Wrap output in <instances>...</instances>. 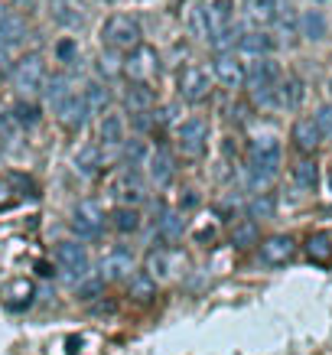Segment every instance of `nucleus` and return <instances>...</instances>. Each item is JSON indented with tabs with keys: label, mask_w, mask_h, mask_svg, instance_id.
<instances>
[{
	"label": "nucleus",
	"mask_w": 332,
	"mask_h": 355,
	"mask_svg": "<svg viewBox=\"0 0 332 355\" xmlns=\"http://www.w3.org/2000/svg\"><path fill=\"white\" fill-rule=\"evenodd\" d=\"M238 49L241 53H251V55H264L274 49V40H270L264 30H251V33H241V40H238Z\"/></svg>",
	"instance_id": "20"
},
{
	"label": "nucleus",
	"mask_w": 332,
	"mask_h": 355,
	"mask_svg": "<svg viewBox=\"0 0 332 355\" xmlns=\"http://www.w3.org/2000/svg\"><path fill=\"white\" fill-rule=\"evenodd\" d=\"M313 3H326V0H313Z\"/></svg>",
	"instance_id": "49"
},
{
	"label": "nucleus",
	"mask_w": 332,
	"mask_h": 355,
	"mask_svg": "<svg viewBox=\"0 0 332 355\" xmlns=\"http://www.w3.org/2000/svg\"><path fill=\"white\" fill-rule=\"evenodd\" d=\"M85 105H88V111H105L107 108V101H111V95H107V88L101 85V82H91V85L85 88Z\"/></svg>",
	"instance_id": "32"
},
{
	"label": "nucleus",
	"mask_w": 332,
	"mask_h": 355,
	"mask_svg": "<svg viewBox=\"0 0 332 355\" xmlns=\"http://www.w3.org/2000/svg\"><path fill=\"white\" fill-rule=\"evenodd\" d=\"M98 140H101L105 147L121 144V140H124V121H121L118 114H105V118H101V128H98Z\"/></svg>",
	"instance_id": "26"
},
{
	"label": "nucleus",
	"mask_w": 332,
	"mask_h": 355,
	"mask_svg": "<svg viewBox=\"0 0 332 355\" xmlns=\"http://www.w3.org/2000/svg\"><path fill=\"white\" fill-rule=\"evenodd\" d=\"M23 36H26V20H20V17H3L0 20V46H10Z\"/></svg>",
	"instance_id": "27"
},
{
	"label": "nucleus",
	"mask_w": 332,
	"mask_h": 355,
	"mask_svg": "<svg viewBox=\"0 0 332 355\" xmlns=\"http://www.w3.org/2000/svg\"><path fill=\"white\" fill-rule=\"evenodd\" d=\"M300 33L306 40H322V36L329 33V23H326V17H322L320 10H306L300 17Z\"/></svg>",
	"instance_id": "25"
},
{
	"label": "nucleus",
	"mask_w": 332,
	"mask_h": 355,
	"mask_svg": "<svg viewBox=\"0 0 332 355\" xmlns=\"http://www.w3.org/2000/svg\"><path fill=\"white\" fill-rule=\"evenodd\" d=\"M53 261L59 274H62L69 284H82L91 270V261H88V251L78 241H59L53 251Z\"/></svg>",
	"instance_id": "4"
},
{
	"label": "nucleus",
	"mask_w": 332,
	"mask_h": 355,
	"mask_svg": "<svg viewBox=\"0 0 332 355\" xmlns=\"http://www.w3.org/2000/svg\"><path fill=\"white\" fill-rule=\"evenodd\" d=\"M306 254H310L313 261H326L332 254V241L326 235H310V241H306Z\"/></svg>",
	"instance_id": "35"
},
{
	"label": "nucleus",
	"mask_w": 332,
	"mask_h": 355,
	"mask_svg": "<svg viewBox=\"0 0 332 355\" xmlns=\"http://www.w3.org/2000/svg\"><path fill=\"white\" fill-rule=\"evenodd\" d=\"M98 69H101L105 76H118V72H124V62H118V53H105L98 59Z\"/></svg>",
	"instance_id": "41"
},
{
	"label": "nucleus",
	"mask_w": 332,
	"mask_h": 355,
	"mask_svg": "<svg viewBox=\"0 0 332 355\" xmlns=\"http://www.w3.org/2000/svg\"><path fill=\"white\" fill-rule=\"evenodd\" d=\"M173 173H176V166H173V157L166 150H157L150 153V180L157 186H170L173 183Z\"/></svg>",
	"instance_id": "21"
},
{
	"label": "nucleus",
	"mask_w": 332,
	"mask_h": 355,
	"mask_svg": "<svg viewBox=\"0 0 332 355\" xmlns=\"http://www.w3.org/2000/svg\"><path fill=\"white\" fill-rule=\"evenodd\" d=\"M277 23H280V30H283V33H293V30H297V17H293V10H290L287 3L280 7V13H277Z\"/></svg>",
	"instance_id": "44"
},
{
	"label": "nucleus",
	"mask_w": 332,
	"mask_h": 355,
	"mask_svg": "<svg viewBox=\"0 0 332 355\" xmlns=\"http://www.w3.org/2000/svg\"><path fill=\"white\" fill-rule=\"evenodd\" d=\"M114 228H118L121 235L137 232V228H140V212H137V209H130V205H121V209H114Z\"/></svg>",
	"instance_id": "29"
},
{
	"label": "nucleus",
	"mask_w": 332,
	"mask_h": 355,
	"mask_svg": "<svg viewBox=\"0 0 332 355\" xmlns=\"http://www.w3.org/2000/svg\"><path fill=\"white\" fill-rule=\"evenodd\" d=\"M293 183L300 186V189H313V186L320 183V166L313 157H300V160L293 163Z\"/></svg>",
	"instance_id": "24"
},
{
	"label": "nucleus",
	"mask_w": 332,
	"mask_h": 355,
	"mask_svg": "<svg viewBox=\"0 0 332 355\" xmlns=\"http://www.w3.org/2000/svg\"><path fill=\"white\" fill-rule=\"evenodd\" d=\"M101 43H105L111 53L137 49L140 46V20L130 17V13H114V17H107L105 26H101Z\"/></svg>",
	"instance_id": "3"
},
{
	"label": "nucleus",
	"mask_w": 332,
	"mask_h": 355,
	"mask_svg": "<svg viewBox=\"0 0 332 355\" xmlns=\"http://www.w3.org/2000/svg\"><path fill=\"white\" fill-rule=\"evenodd\" d=\"M283 0H245V20L251 26H268L277 20Z\"/></svg>",
	"instance_id": "15"
},
{
	"label": "nucleus",
	"mask_w": 332,
	"mask_h": 355,
	"mask_svg": "<svg viewBox=\"0 0 332 355\" xmlns=\"http://www.w3.org/2000/svg\"><path fill=\"white\" fill-rule=\"evenodd\" d=\"M147 157V147H143V140H130L128 144V163H140Z\"/></svg>",
	"instance_id": "45"
},
{
	"label": "nucleus",
	"mask_w": 332,
	"mask_h": 355,
	"mask_svg": "<svg viewBox=\"0 0 332 355\" xmlns=\"http://www.w3.org/2000/svg\"><path fill=\"white\" fill-rule=\"evenodd\" d=\"M212 76L218 78V82H222L225 88H241V85H245V78H247V72H245V65L238 62L235 55L222 53V55H215Z\"/></svg>",
	"instance_id": "13"
},
{
	"label": "nucleus",
	"mask_w": 332,
	"mask_h": 355,
	"mask_svg": "<svg viewBox=\"0 0 332 355\" xmlns=\"http://www.w3.org/2000/svg\"><path fill=\"white\" fill-rule=\"evenodd\" d=\"M329 193H332V173H329Z\"/></svg>",
	"instance_id": "48"
},
{
	"label": "nucleus",
	"mask_w": 332,
	"mask_h": 355,
	"mask_svg": "<svg viewBox=\"0 0 332 355\" xmlns=\"http://www.w3.org/2000/svg\"><path fill=\"white\" fill-rule=\"evenodd\" d=\"M247 166H251V186H254V189H268L270 180H274V173L280 170V144L274 137L251 144Z\"/></svg>",
	"instance_id": "2"
},
{
	"label": "nucleus",
	"mask_w": 332,
	"mask_h": 355,
	"mask_svg": "<svg viewBox=\"0 0 332 355\" xmlns=\"http://www.w3.org/2000/svg\"><path fill=\"white\" fill-rule=\"evenodd\" d=\"M111 193H114L118 205H130V209H137V205L143 202V186H140V180L134 176V173L118 176V180H114V186H111Z\"/></svg>",
	"instance_id": "16"
},
{
	"label": "nucleus",
	"mask_w": 332,
	"mask_h": 355,
	"mask_svg": "<svg viewBox=\"0 0 332 355\" xmlns=\"http://www.w3.org/2000/svg\"><path fill=\"white\" fill-rule=\"evenodd\" d=\"M43 95H46V101H49V105H55V108H59V105H62L65 98L72 95V92H69V78H65V76H53V78H46Z\"/></svg>",
	"instance_id": "28"
},
{
	"label": "nucleus",
	"mask_w": 332,
	"mask_h": 355,
	"mask_svg": "<svg viewBox=\"0 0 332 355\" xmlns=\"http://www.w3.org/2000/svg\"><path fill=\"white\" fill-rule=\"evenodd\" d=\"M10 82H13V88L20 92V95H36V92H43V85H46V62H43V55H36V53H30V55H23L20 62L10 69Z\"/></svg>",
	"instance_id": "5"
},
{
	"label": "nucleus",
	"mask_w": 332,
	"mask_h": 355,
	"mask_svg": "<svg viewBox=\"0 0 332 355\" xmlns=\"http://www.w3.org/2000/svg\"><path fill=\"white\" fill-rule=\"evenodd\" d=\"M10 199H13L10 183H3V180H0V205H3V202H10Z\"/></svg>",
	"instance_id": "46"
},
{
	"label": "nucleus",
	"mask_w": 332,
	"mask_h": 355,
	"mask_svg": "<svg viewBox=\"0 0 332 355\" xmlns=\"http://www.w3.org/2000/svg\"><path fill=\"white\" fill-rule=\"evenodd\" d=\"M160 72V55L153 46H143L140 43L137 49H130V55L124 59V76L137 85H150L153 78Z\"/></svg>",
	"instance_id": "6"
},
{
	"label": "nucleus",
	"mask_w": 332,
	"mask_h": 355,
	"mask_svg": "<svg viewBox=\"0 0 332 355\" xmlns=\"http://www.w3.org/2000/svg\"><path fill=\"white\" fill-rule=\"evenodd\" d=\"M137 274L134 270V254L130 248H111L101 261V280H130Z\"/></svg>",
	"instance_id": "11"
},
{
	"label": "nucleus",
	"mask_w": 332,
	"mask_h": 355,
	"mask_svg": "<svg viewBox=\"0 0 332 355\" xmlns=\"http://www.w3.org/2000/svg\"><path fill=\"white\" fill-rule=\"evenodd\" d=\"M170 261H173V254L166 251V248H160V251H153L150 254V277H166L170 274Z\"/></svg>",
	"instance_id": "37"
},
{
	"label": "nucleus",
	"mask_w": 332,
	"mask_h": 355,
	"mask_svg": "<svg viewBox=\"0 0 332 355\" xmlns=\"http://www.w3.org/2000/svg\"><path fill=\"white\" fill-rule=\"evenodd\" d=\"M72 228H76L82 238H98L101 228H105V212L98 209L95 199H82L72 209Z\"/></svg>",
	"instance_id": "8"
},
{
	"label": "nucleus",
	"mask_w": 332,
	"mask_h": 355,
	"mask_svg": "<svg viewBox=\"0 0 332 355\" xmlns=\"http://www.w3.org/2000/svg\"><path fill=\"white\" fill-rule=\"evenodd\" d=\"M30 300H33L30 280H13V284H7V291H3V306H7V310H23Z\"/></svg>",
	"instance_id": "22"
},
{
	"label": "nucleus",
	"mask_w": 332,
	"mask_h": 355,
	"mask_svg": "<svg viewBox=\"0 0 332 355\" xmlns=\"http://www.w3.org/2000/svg\"><path fill=\"white\" fill-rule=\"evenodd\" d=\"M53 17L69 30H82V23L88 20L85 0H53Z\"/></svg>",
	"instance_id": "14"
},
{
	"label": "nucleus",
	"mask_w": 332,
	"mask_h": 355,
	"mask_svg": "<svg viewBox=\"0 0 332 355\" xmlns=\"http://www.w3.org/2000/svg\"><path fill=\"white\" fill-rule=\"evenodd\" d=\"M245 82L251 85V95H257V92H270V88L280 85V65L274 62V59H261V62L251 65V72H247Z\"/></svg>",
	"instance_id": "12"
},
{
	"label": "nucleus",
	"mask_w": 332,
	"mask_h": 355,
	"mask_svg": "<svg viewBox=\"0 0 332 355\" xmlns=\"http://www.w3.org/2000/svg\"><path fill=\"white\" fill-rule=\"evenodd\" d=\"M160 235L166 245H173V241H180L182 235V218L176 216V212H163L160 216Z\"/></svg>",
	"instance_id": "31"
},
{
	"label": "nucleus",
	"mask_w": 332,
	"mask_h": 355,
	"mask_svg": "<svg viewBox=\"0 0 332 355\" xmlns=\"http://www.w3.org/2000/svg\"><path fill=\"white\" fill-rule=\"evenodd\" d=\"M205 20H209V40L215 46H235L241 40V30H238L235 23V3L231 0H212L209 7H205Z\"/></svg>",
	"instance_id": "1"
},
{
	"label": "nucleus",
	"mask_w": 332,
	"mask_h": 355,
	"mask_svg": "<svg viewBox=\"0 0 332 355\" xmlns=\"http://www.w3.org/2000/svg\"><path fill=\"white\" fill-rule=\"evenodd\" d=\"M101 284H105L101 277H85L82 284H76V297L78 300H91V297L101 293Z\"/></svg>",
	"instance_id": "40"
},
{
	"label": "nucleus",
	"mask_w": 332,
	"mask_h": 355,
	"mask_svg": "<svg viewBox=\"0 0 332 355\" xmlns=\"http://www.w3.org/2000/svg\"><path fill=\"white\" fill-rule=\"evenodd\" d=\"M124 105H128V111H134V114H143V111L157 108V92H153V85L130 82V85L124 88Z\"/></svg>",
	"instance_id": "18"
},
{
	"label": "nucleus",
	"mask_w": 332,
	"mask_h": 355,
	"mask_svg": "<svg viewBox=\"0 0 332 355\" xmlns=\"http://www.w3.org/2000/svg\"><path fill=\"white\" fill-rule=\"evenodd\" d=\"M176 85H180V95L186 101H202L209 95V88H212V78H209V72H205L202 65H186L180 72Z\"/></svg>",
	"instance_id": "10"
},
{
	"label": "nucleus",
	"mask_w": 332,
	"mask_h": 355,
	"mask_svg": "<svg viewBox=\"0 0 332 355\" xmlns=\"http://www.w3.org/2000/svg\"><path fill=\"white\" fill-rule=\"evenodd\" d=\"M316 128H320V134H326V137H332V105H322L320 111H316Z\"/></svg>",
	"instance_id": "42"
},
{
	"label": "nucleus",
	"mask_w": 332,
	"mask_h": 355,
	"mask_svg": "<svg viewBox=\"0 0 332 355\" xmlns=\"http://www.w3.org/2000/svg\"><path fill=\"white\" fill-rule=\"evenodd\" d=\"M303 101V82L300 78H280L277 85V108H297Z\"/></svg>",
	"instance_id": "23"
},
{
	"label": "nucleus",
	"mask_w": 332,
	"mask_h": 355,
	"mask_svg": "<svg viewBox=\"0 0 332 355\" xmlns=\"http://www.w3.org/2000/svg\"><path fill=\"white\" fill-rule=\"evenodd\" d=\"M186 26H189L193 36H205V33H209V20H205L202 3H189V10H186Z\"/></svg>",
	"instance_id": "30"
},
{
	"label": "nucleus",
	"mask_w": 332,
	"mask_h": 355,
	"mask_svg": "<svg viewBox=\"0 0 332 355\" xmlns=\"http://www.w3.org/2000/svg\"><path fill=\"white\" fill-rule=\"evenodd\" d=\"M76 53H78V43L72 36H62V40L55 43V59H59V62H65V65L76 62Z\"/></svg>",
	"instance_id": "39"
},
{
	"label": "nucleus",
	"mask_w": 332,
	"mask_h": 355,
	"mask_svg": "<svg viewBox=\"0 0 332 355\" xmlns=\"http://www.w3.org/2000/svg\"><path fill=\"white\" fill-rule=\"evenodd\" d=\"M101 163H105V157H101V150L98 147H82L76 157V166L82 173H98L101 170Z\"/></svg>",
	"instance_id": "34"
},
{
	"label": "nucleus",
	"mask_w": 332,
	"mask_h": 355,
	"mask_svg": "<svg viewBox=\"0 0 332 355\" xmlns=\"http://www.w3.org/2000/svg\"><path fill=\"white\" fill-rule=\"evenodd\" d=\"M3 17H7V13H3V7H0V20H3Z\"/></svg>",
	"instance_id": "47"
},
{
	"label": "nucleus",
	"mask_w": 332,
	"mask_h": 355,
	"mask_svg": "<svg viewBox=\"0 0 332 355\" xmlns=\"http://www.w3.org/2000/svg\"><path fill=\"white\" fill-rule=\"evenodd\" d=\"M55 114H59V121H62L69 130H78V128H82V124L88 121V105H85V98H82V95H69L62 105L55 108Z\"/></svg>",
	"instance_id": "17"
},
{
	"label": "nucleus",
	"mask_w": 332,
	"mask_h": 355,
	"mask_svg": "<svg viewBox=\"0 0 332 355\" xmlns=\"http://www.w3.org/2000/svg\"><path fill=\"white\" fill-rule=\"evenodd\" d=\"M254 238H257V225H254V222H241V225H235V232H231V241H235V248L254 245Z\"/></svg>",
	"instance_id": "38"
},
{
	"label": "nucleus",
	"mask_w": 332,
	"mask_h": 355,
	"mask_svg": "<svg viewBox=\"0 0 332 355\" xmlns=\"http://www.w3.org/2000/svg\"><path fill=\"white\" fill-rule=\"evenodd\" d=\"M261 264H268V268H280V264H287V261H293V254H297V241L290 235H270L261 241Z\"/></svg>",
	"instance_id": "9"
},
{
	"label": "nucleus",
	"mask_w": 332,
	"mask_h": 355,
	"mask_svg": "<svg viewBox=\"0 0 332 355\" xmlns=\"http://www.w3.org/2000/svg\"><path fill=\"white\" fill-rule=\"evenodd\" d=\"M13 118H17V124H20V128H33V124L40 121V108H36V105H30V101H17Z\"/></svg>",
	"instance_id": "36"
},
{
	"label": "nucleus",
	"mask_w": 332,
	"mask_h": 355,
	"mask_svg": "<svg viewBox=\"0 0 332 355\" xmlns=\"http://www.w3.org/2000/svg\"><path fill=\"white\" fill-rule=\"evenodd\" d=\"M320 140H322V134H320V128H316L313 118H303L293 124V144H297L303 153H313L320 147Z\"/></svg>",
	"instance_id": "19"
},
{
	"label": "nucleus",
	"mask_w": 332,
	"mask_h": 355,
	"mask_svg": "<svg viewBox=\"0 0 332 355\" xmlns=\"http://www.w3.org/2000/svg\"><path fill=\"white\" fill-rule=\"evenodd\" d=\"M176 140H180V150L186 153V157H202L205 153V144H209V121L205 118H189L182 121L180 134H176Z\"/></svg>",
	"instance_id": "7"
},
{
	"label": "nucleus",
	"mask_w": 332,
	"mask_h": 355,
	"mask_svg": "<svg viewBox=\"0 0 332 355\" xmlns=\"http://www.w3.org/2000/svg\"><path fill=\"white\" fill-rule=\"evenodd\" d=\"M153 293H157V280H153L150 274H134V277H130V297L150 300Z\"/></svg>",
	"instance_id": "33"
},
{
	"label": "nucleus",
	"mask_w": 332,
	"mask_h": 355,
	"mask_svg": "<svg viewBox=\"0 0 332 355\" xmlns=\"http://www.w3.org/2000/svg\"><path fill=\"white\" fill-rule=\"evenodd\" d=\"M270 212H274V199H270V196H264V199H254V202H251V216H254V218H268Z\"/></svg>",
	"instance_id": "43"
}]
</instances>
